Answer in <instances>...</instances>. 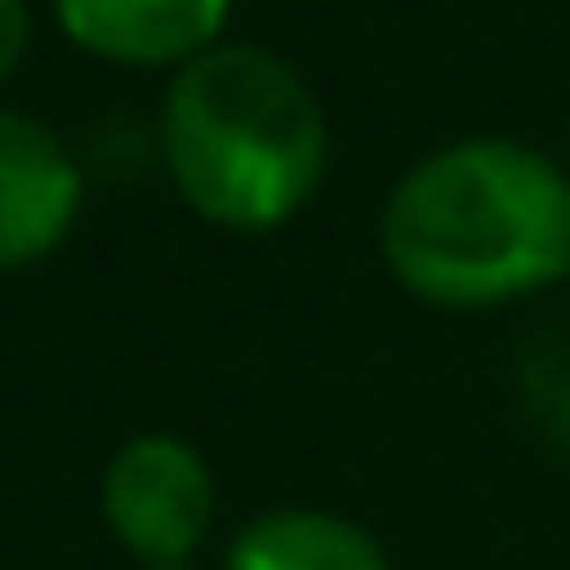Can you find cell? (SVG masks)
I'll return each instance as SVG.
<instances>
[{"mask_svg": "<svg viewBox=\"0 0 570 570\" xmlns=\"http://www.w3.org/2000/svg\"><path fill=\"white\" fill-rule=\"evenodd\" d=\"M222 570H396L383 537L343 510H323V503H275V510H255Z\"/></svg>", "mask_w": 570, "mask_h": 570, "instance_id": "obj_6", "label": "cell"}, {"mask_svg": "<svg viewBox=\"0 0 570 570\" xmlns=\"http://www.w3.org/2000/svg\"><path fill=\"white\" fill-rule=\"evenodd\" d=\"M61 35L115 68H188L222 48L235 0H48Z\"/></svg>", "mask_w": 570, "mask_h": 570, "instance_id": "obj_5", "label": "cell"}, {"mask_svg": "<svg viewBox=\"0 0 570 570\" xmlns=\"http://www.w3.org/2000/svg\"><path fill=\"white\" fill-rule=\"evenodd\" d=\"M563 168H570V128H563Z\"/></svg>", "mask_w": 570, "mask_h": 570, "instance_id": "obj_9", "label": "cell"}, {"mask_svg": "<svg viewBox=\"0 0 570 570\" xmlns=\"http://www.w3.org/2000/svg\"><path fill=\"white\" fill-rule=\"evenodd\" d=\"M81 222V161L35 115L0 108V268L55 255Z\"/></svg>", "mask_w": 570, "mask_h": 570, "instance_id": "obj_4", "label": "cell"}, {"mask_svg": "<svg viewBox=\"0 0 570 570\" xmlns=\"http://www.w3.org/2000/svg\"><path fill=\"white\" fill-rule=\"evenodd\" d=\"M101 517H108L115 543L128 557H141L148 570H188V557L202 550V537L215 523V476H208L202 450L181 436H161V430L128 436L108 456Z\"/></svg>", "mask_w": 570, "mask_h": 570, "instance_id": "obj_3", "label": "cell"}, {"mask_svg": "<svg viewBox=\"0 0 570 570\" xmlns=\"http://www.w3.org/2000/svg\"><path fill=\"white\" fill-rule=\"evenodd\" d=\"M517 416L557 463H570V336H543L517 356Z\"/></svg>", "mask_w": 570, "mask_h": 570, "instance_id": "obj_7", "label": "cell"}, {"mask_svg": "<svg viewBox=\"0 0 570 570\" xmlns=\"http://www.w3.org/2000/svg\"><path fill=\"white\" fill-rule=\"evenodd\" d=\"M376 255L423 309H523L570 282V168L530 135H450L390 181Z\"/></svg>", "mask_w": 570, "mask_h": 570, "instance_id": "obj_1", "label": "cell"}, {"mask_svg": "<svg viewBox=\"0 0 570 570\" xmlns=\"http://www.w3.org/2000/svg\"><path fill=\"white\" fill-rule=\"evenodd\" d=\"M161 161L202 222L268 235L330 181V115L296 61L255 41H222L175 68L161 95Z\"/></svg>", "mask_w": 570, "mask_h": 570, "instance_id": "obj_2", "label": "cell"}, {"mask_svg": "<svg viewBox=\"0 0 570 570\" xmlns=\"http://www.w3.org/2000/svg\"><path fill=\"white\" fill-rule=\"evenodd\" d=\"M28 0H0V81H8L14 68H21V55H28Z\"/></svg>", "mask_w": 570, "mask_h": 570, "instance_id": "obj_8", "label": "cell"}]
</instances>
